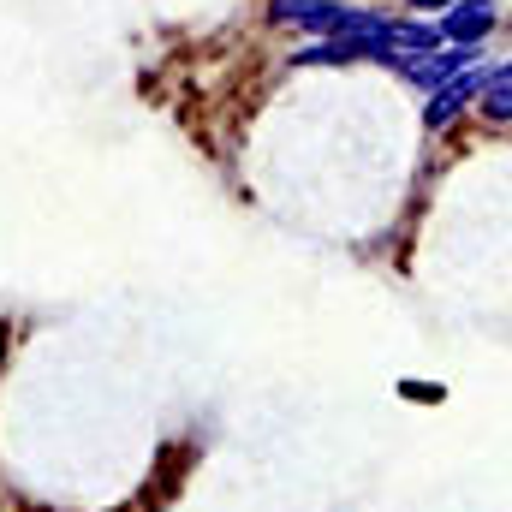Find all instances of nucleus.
I'll list each match as a JSON object with an SVG mask.
<instances>
[{"label": "nucleus", "mask_w": 512, "mask_h": 512, "mask_svg": "<svg viewBox=\"0 0 512 512\" xmlns=\"http://www.w3.org/2000/svg\"><path fill=\"white\" fill-rule=\"evenodd\" d=\"M507 24V0H453L447 12H435V36L453 48H489Z\"/></svg>", "instance_id": "2"}, {"label": "nucleus", "mask_w": 512, "mask_h": 512, "mask_svg": "<svg viewBox=\"0 0 512 512\" xmlns=\"http://www.w3.org/2000/svg\"><path fill=\"white\" fill-rule=\"evenodd\" d=\"M262 12H268L274 30H292V36L316 42V36H334L346 24L352 0H262Z\"/></svg>", "instance_id": "3"}, {"label": "nucleus", "mask_w": 512, "mask_h": 512, "mask_svg": "<svg viewBox=\"0 0 512 512\" xmlns=\"http://www.w3.org/2000/svg\"><path fill=\"white\" fill-rule=\"evenodd\" d=\"M471 114L495 131V137L512 126V60L507 54H489V60H483V72H477V96H471Z\"/></svg>", "instance_id": "4"}, {"label": "nucleus", "mask_w": 512, "mask_h": 512, "mask_svg": "<svg viewBox=\"0 0 512 512\" xmlns=\"http://www.w3.org/2000/svg\"><path fill=\"white\" fill-rule=\"evenodd\" d=\"M483 60H489V48H453V42H435V48H423V54H399L387 72H393L399 84H411L417 96H429V90L453 84L459 72H471V66H483Z\"/></svg>", "instance_id": "1"}, {"label": "nucleus", "mask_w": 512, "mask_h": 512, "mask_svg": "<svg viewBox=\"0 0 512 512\" xmlns=\"http://www.w3.org/2000/svg\"><path fill=\"white\" fill-rule=\"evenodd\" d=\"M477 72H483V66H471V72H459L453 84H441V90H429V96H423V114H417V120H423V131H429V137H447V131L471 114Z\"/></svg>", "instance_id": "5"}, {"label": "nucleus", "mask_w": 512, "mask_h": 512, "mask_svg": "<svg viewBox=\"0 0 512 512\" xmlns=\"http://www.w3.org/2000/svg\"><path fill=\"white\" fill-rule=\"evenodd\" d=\"M393 393H399L405 405H447V387L429 382V376H399V382H393Z\"/></svg>", "instance_id": "6"}, {"label": "nucleus", "mask_w": 512, "mask_h": 512, "mask_svg": "<svg viewBox=\"0 0 512 512\" xmlns=\"http://www.w3.org/2000/svg\"><path fill=\"white\" fill-rule=\"evenodd\" d=\"M453 0H399L393 12H411V18H435V12H447Z\"/></svg>", "instance_id": "7"}]
</instances>
